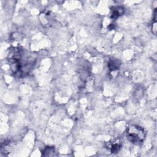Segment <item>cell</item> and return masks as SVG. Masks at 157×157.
Here are the masks:
<instances>
[{"label":"cell","mask_w":157,"mask_h":157,"mask_svg":"<svg viewBox=\"0 0 157 157\" xmlns=\"http://www.w3.org/2000/svg\"><path fill=\"white\" fill-rule=\"evenodd\" d=\"M51 153H55V148L53 147H47L42 151V155L44 156H52Z\"/></svg>","instance_id":"cell-5"},{"label":"cell","mask_w":157,"mask_h":157,"mask_svg":"<svg viewBox=\"0 0 157 157\" xmlns=\"http://www.w3.org/2000/svg\"><path fill=\"white\" fill-rule=\"evenodd\" d=\"M126 135L129 141L136 144L142 143L145 137L144 129L142 127L136 124L130 125L127 128Z\"/></svg>","instance_id":"cell-2"},{"label":"cell","mask_w":157,"mask_h":157,"mask_svg":"<svg viewBox=\"0 0 157 157\" xmlns=\"http://www.w3.org/2000/svg\"><path fill=\"white\" fill-rule=\"evenodd\" d=\"M120 63H118V61L116 60H112L109 63V67L110 71H115L119 68Z\"/></svg>","instance_id":"cell-6"},{"label":"cell","mask_w":157,"mask_h":157,"mask_svg":"<svg viewBox=\"0 0 157 157\" xmlns=\"http://www.w3.org/2000/svg\"><path fill=\"white\" fill-rule=\"evenodd\" d=\"M124 9L121 7H114L111 10L110 17L113 19H116L123 13Z\"/></svg>","instance_id":"cell-4"},{"label":"cell","mask_w":157,"mask_h":157,"mask_svg":"<svg viewBox=\"0 0 157 157\" xmlns=\"http://www.w3.org/2000/svg\"><path fill=\"white\" fill-rule=\"evenodd\" d=\"M105 147L112 153H118L122 145L121 141L119 138H115L105 142Z\"/></svg>","instance_id":"cell-3"},{"label":"cell","mask_w":157,"mask_h":157,"mask_svg":"<svg viewBox=\"0 0 157 157\" xmlns=\"http://www.w3.org/2000/svg\"><path fill=\"white\" fill-rule=\"evenodd\" d=\"M9 61L13 74L18 77H21L29 72L33 64L32 61L22 49L15 48L9 54Z\"/></svg>","instance_id":"cell-1"}]
</instances>
